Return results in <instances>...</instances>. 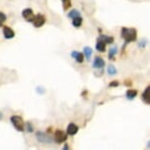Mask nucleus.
<instances>
[{"instance_id":"1","label":"nucleus","mask_w":150,"mask_h":150,"mask_svg":"<svg viewBox=\"0 0 150 150\" xmlns=\"http://www.w3.org/2000/svg\"><path fill=\"white\" fill-rule=\"evenodd\" d=\"M121 36L125 40V43L128 44L129 42H134L137 40V32L134 28H122Z\"/></svg>"},{"instance_id":"2","label":"nucleus","mask_w":150,"mask_h":150,"mask_svg":"<svg viewBox=\"0 0 150 150\" xmlns=\"http://www.w3.org/2000/svg\"><path fill=\"white\" fill-rule=\"evenodd\" d=\"M10 122L12 123V125L14 126L18 132H24L25 131V122L23 120V118L21 116L18 115H13L10 117Z\"/></svg>"},{"instance_id":"3","label":"nucleus","mask_w":150,"mask_h":150,"mask_svg":"<svg viewBox=\"0 0 150 150\" xmlns=\"http://www.w3.org/2000/svg\"><path fill=\"white\" fill-rule=\"evenodd\" d=\"M35 137L38 139V142L40 143H45V144H49L53 142V138L52 137H50L49 134H46V132H36L35 134Z\"/></svg>"},{"instance_id":"4","label":"nucleus","mask_w":150,"mask_h":150,"mask_svg":"<svg viewBox=\"0 0 150 150\" xmlns=\"http://www.w3.org/2000/svg\"><path fill=\"white\" fill-rule=\"evenodd\" d=\"M68 138V134L67 132H65L64 131H61V129H57L54 134V137H53V141H55L57 144L63 143L67 140Z\"/></svg>"},{"instance_id":"5","label":"nucleus","mask_w":150,"mask_h":150,"mask_svg":"<svg viewBox=\"0 0 150 150\" xmlns=\"http://www.w3.org/2000/svg\"><path fill=\"white\" fill-rule=\"evenodd\" d=\"M45 22H46V18H45L44 15H42V14H36V15H35V18H33V21L32 23L33 27L38 29V28H41L43 26Z\"/></svg>"},{"instance_id":"6","label":"nucleus","mask_w":150,"mask_h":150,"mask_svg":"<svg viewBox=\"0 0 150 150\" xmlns=\"http://www.w3.org/2000/svg\"><path fill=\"white\" fill-rule=\"evenodd\" d=\"M22 16L23 18L29 23H32L33 21V18H35V14H33L32 8H25L22 12Z\"/></svg>"},{"instance_id":"7","label":"nucleus","mask_w":150,"mask_h":150,"mask_svg":"<svg viewBox=\"0 0 150 150\" xmlns=\"http://www.w3.org/2000/svg\"><path fill=\"white\" fill-rule=\"evenodd\" d=\"M104 66H105V61L103 60L100 56H96L93 60V63H92V67L94 69H103Z\"/></svg>"},{"instance_id":"8","label":"nucleus","mask_w":150,"mask_h":150,"mask_svg":"<svg viewBox=\"0 0 150 150\" xmlns=\"http://www.w3.org/2000/svg\"><path fill=\"white\" fill-rule=\"evenodd\" d=\"M71 56H72V58L75 59V60L77 61L78 63H80V64L83 63L84 55L81 52H79V51H76V50H74V51L71 52Z\"/></svg>"},{"instance_id":"9","label":"nucleus","mask_w":150,"mask_h":150,"mask_svg":"<svg viewBox=\"0 0 150 150\" xmlns=\"http://www.w3.org/2000/svg\"><path fill=\"white\" fill-rule=\"evenodd\" d=\"M78 132H79V127L76 124L70 123L69 125H68V127H67V134L72 135V137H73V135L77 134Z\"/></svg>"},{"instance_id":"10","label":"nucleus","mask_w":150,"mask_h":150,"mask_svg":"<svg viewBox=\"0 0 150 150\" xmlns=\"http://www.w3.org/2000/svg\"><path fill=\"white\" fill-rule=\"evenodd\" d=\"M3 35H4V38L6 39H11L15 36V32L11 29V28L7 27V26H3Z\"/></svg>"},{"instance_id":"11","label":"nucleus","mask_w":150,"mask_h":150,"mask_svg":"<svg viewBox=\"0 0 150 150\" xmlns=\"http://www.w3.org/2000/svg\"><path fill=\"white\" fill-rule=\"evenodd\" d=\"M141 99H142V101L147 105H149L150 104V86H148L146 87L145 89H144V91L142 92V94H141Z\"/></svg>"},{"instance_id":"12","label":"nucleus","mask_w":150,"mask_h":150,"mask_svg":"<svg viewBox=\"0 0 150 150\" xmlns=\"http://www.w3.org/2000/svg\"><path fill=\"white\" fill-rule=\"evenodd\" d=\"M99 40L105 42L106 44H112L114 42V36H109V35H100L98 36Z\"/></svg>"},{"instance_id":"13","label":"nucleus","mask_w":150,"mask_h":150,"mask_svg":"<svg viewBox=\"0 0 150 150\" xmlns=\"http://www.w3.org/2000/svg\"><path fill=\"white\" fill-rule=\"evenodd\" d=\"M137 89H128L126 92V97L127 99H129V100H132V99H134L137 97Z\"/></svg>"},{"instance_id":"14","label":"nucleus","mask_w":150,"mask_h":150,"mask_svg":"<svg viewBox=\"0 0 150 150\" xmlns=\"http://www.w3.org/2000/svg\"><path fill=\"white\" fill-rule=\"evenodd\" d=\"M96 49H97V51L99 52H105L106 50V43L101 40H99L97 39V42H96V45H95Z\"/></svg>"},{"instance_id":"15","label":"nucleus","mask_w":150,"mask_h":150,"mask_svg":"<svg viewBox=\"0 0 150 150\" xmlns=\"http://www.w3.org/2000/svg\"><path fill=\"white\" fill-rule=\"evenodd\" d=\"M83 53H84V56H86V58L87 60H90V58H91L92 56V53H93V50L91 47L89 46H84L83 47Z\"/></svg>"},{"instance_id":"16","label":"nucleus","mask_w":150,"mask_h":150,"mask_svg":"<svg viewBox=\"0 0 150 150\" xmlns=\"http://www.w3.org/2000/svg\"><path fill=\"white\" fill-rule=\"evenodd\" d=\"M117 52H118L117 46H114V47L110 48L109 52H108V58H109V60H114L115 56H116V54H117Z\"/></svg>"},{"instance_id":"17","label":"nucleus","mask_w":150,"mask_h":150,"mask_svg":"<svg viewBox=\"0 0 150 150\" xmlns=\"http://www.w3.org/2000/svg\"><path fill=\"white\" fill-rule=\"evenodd\" d=\"M83 24V18L81 16H78L73 19V26L75 28H80Z\"/></svg>"},{"instance_id":"18","label":"nucleus","mask_w":150,"mask_h":150,"mask_svg":"<svg viewBox=\"0 0 150 150\" xmlns=\"http://www.w3.org/2000/svg\"><path fill=\"white\" fill-rule=\"evenodd\" d=\"M78 16H81L80 11H78L76 9L70 11V12L68 13V17H69L70 19H74V18H76V17H78Z\"/></svg>"},{"instance_id":"19","label":"nucleus","mask_w":150,"mask_h":150,"mask_svg":"<svg viewBox=\"0 0 150 150\" xmlns=\"http://www.w3.org/2000/svg\"><path fill=\"white\" fill-rule=\"evenodd\" d=\"M107 73H108L110 76H114L117 74V69H116V67L113 66V65H109L108 68H107Z\"/></svg>"},{"instance_id":"20","label":"nucleus","mask_w":150,"mask_h":150,"mask_svg":"<svg viewBox=\"0 0 150 150\" xmlns=\"http://www.w3.org/2000/svg\"><path fill=\"white\" fill-rule=\"evenodd\" d=\"M62 3H63L64 11L68 10L71 6H72V1H71V0H62Z\"/></svg>"},{"instance_id":"21","label":"nucleus","mask_w":150,"mask_h":150,"mask_svg":"<svg viewBox=\"0 0 150 150\" xmlns=\"http://www.w3.org/2000/svg\"><path fill=\"white\" fill-rule=\"evenodd\" d=\"M25 128H26L28 132H33V129H35V128H33V124L30 123V122H27V124H25Z\"/></svg>"},{"instance_id":"22","label":"nucleus","mask_w":150,"mask_h":150,"mask_svg":"<svg viewBox=\"0 0 150 150\" xmlns=\"http://www.w3.org/2000/svg\"><path fill=\"white\" fill-rule=\"evenodd\" d=\"M119 84H120V83H119L118 81H113L108 84V86L109 87H117V86H119Z\"/></svg>"},{"instance_id":"23","label":"nucleus","mask_w":150,"mask_h":150,"mask_svg":"<svg viewBox=\"0 0 150 150\" xmlns=\"http://www.w3.org/2000/svg\"><path fill=\"white\" fill-rule=\"evenodd\" d=\"M146 43H147V41L145 40V39H141L140 42H138V46H139L140 48H144Z\"/></svg>"},{"instance_id":"24","label":"nucleus","mask_w":150,"mask_h":150,"mask_svg":"<svg viewBox=\"0 0 150 150\" xmlns=\"http://www.w3.org/2000/svg\"><path fill=\"white\" fill-rule=\"evenodd\" d=\"M6 20H7L6 14H4L3 12H0V21H1V22H5Z\"/></svg>"},{"instance_id":"25","label":"nucleus","mask_w":150,"mask_h":150,"mask_svg":"<svg viewBox=\"0 0 150 150\" xmlns=\"http://www.w3.org/2000/svg\"><path fill=\"white\" fill-rule=\"evenodd\" d=\"M132 81H129V80H127L126 81H125V86H132Z\"/></svg>"},{"instance_id":"26","label":"nucleus","mask_w":150,"mask_h":150,"mask_svg":"<svg viewBox=\"0 0 150 150\" xmlns=\"http://www.w3.org/2000/svg\"><path fill=\"white\" fill-rule=\"evenodd\" d=\"M63 149H64V150H68V149H69V145H68V144L66 143V144H65V145H64Z\"/></svg>"},{"instance_id":"27","label":"nucleus","mask_w":150,"mask_h":150,"mask_svg":"<svg viewBox=\"0 0 150 150\" xmlns=\"http://www.w3.org/2000/svg\"><path fill=\"white\" fill-rule=\"evenodd\" d=\"M86 93H87V90H84V91H83V93H81V95H86Z\"/></svg>"},{"instance_id":"28","label":"nucleus","mask_w":150,"mask_h":150,"mask_svg":"<svg viewBox=\"0 0 150 150\" xmlns=\"http://www.w3.org/2000/svg\"><path fill=\"white\" fill-rule=\"evenodd\" d=\"M2 27H3V22L0 21V28H2Z\"/></svg>"},{"instance_id":"29","label":"nucleus","mask_w":150,"mask_h":150,"mask_svg":"<svg viewBox=\"0 0 150 150\" xmlns=\"http://www.w3.org/2000/svg\"><path fill=\"white\" fill-rule=\"evenodd\" d=\"M1 119H2V114L0 113V120H1Z\"/></svg>"}]
</instances>
